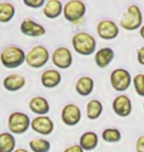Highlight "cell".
Listing matches in <instances>:
<instances>
[{"label":"cell","mask_w":144,"mask_h":152,"mask_svg":"<svg viewBox=\"0 0 144 152\" xmlns=\"http://www.w3.org/2000/svg\"><path fill=\"white\" fill-rule=\"evenodd\" d=\"M24 4L30 8H39L42 5L45 4V0H24Z\"/></svg>","instance_id":"cell-27"},{"label":"cell","mask_w":144,"mask_h":152,"mask_svg":"<svg viewBox=\"0 0 144 152\" xmlns=\"http://www.w3.org/2000/svg\"><path fill=\"white\" fill-rule=\"evenodd\" d=\"M97 33L103 39H114L118 36V27L111 20H102L97 25Z\"/></svg>","instance_id":"cell-10"},{"label":"cell","mask_w":144,"mask_h":152,"mask_svg":"<svg viewBox=\"0 0 144 152\" xmlns=\"http://www.w3.org/2000/svg\"><path fill=\"white\" fill-rule=\"evenodd\" d=\"M136 152H144V134L140 135L136 140L135 143Z\"/></svg>","instance_id":"cell-28"},{"label":"cell","mask_w":144,"mask_h":152,"mask_svg":"<svg viewBox=\"0 0 144 152\" xmlns=\"http://www.w3.org/2000/svg\"><path fill=\"white\" fill-rule=\"evenodd\" d=\"M61 120L66 126H73L79 124L81 120V110L75 104H67L61 112Z\"/></svg>","instance_id":"cell-11"},{"label":"cell","mask_w":144,"mask_h":152,"mask_svg":"<svg viewBox=\"0 0 144 152\" xmlns=\"http://www.w3.org/2000/svg\"><path fill=\"white\" fill-rule=\"evenodd\" d=\"M137 60L141 65H144V47L137 50Z\"/></svg>","instance_id":"cell-30"},{"label":"cell","mask_w":144,"mask_h":152,"mask_svg":"<svg viewBox=\"0 0 144 152\" xmlns=\"http://www.w3.org/2000/svg\"><path fill=\"white\" fill-rule=\"evenodd\" d=\"M16 147V140L9 132L0 133V152H13Z\"/></svg>","instance_id":"cell-22"},{"label":"cell","mask_w":144,"mask_h":152,"mask_svg":"<svg viewBox=\"0 0 144 152\" xmlns=\"http://www.w3.org/2000/svg\"><path fill=\"white\" fill-rule=\"evenodd\" d=\"M102 137L108 143H116L121 139V133L118 129H106L102 133Z\"/></svg>","instance_id":"cell-25"},{"label":"cell","mask_w":144,"mask_h":152,"mask_svg":"<svg viewBox=\"0 0 144 152\" xmlns=\"http://www.w3.org/2000/svg\"><path fill=\"white\" fill-rule=\"evenodd\" d=\"M110 80H111L112 87L115 91L124 92V91L127 90L128 87L130 86L132 79H131L130 73L126 69L116 68L112 72Z\"/></svg>","instance_id":"cell-7"},{"label":"cell","mask_w":144,"mask_h":152,"mask_svg":"<svg viewBox=\"0 0 144 152\" xmlns=\"http://www.w3.org/2000/svg\"><path fill=\"white\" fill-rule=\"evenodd\" d=\"M104 110L103 104L99 100L92 99L88 102L87 107H86V112H87V117L89 120H97L100 118V115H102Z\"/></svg>","instance_id":"cell-21"},{"label":"cell","mask_w":144,"mask_h":152,"mask_svg":"<svg viewBox=\"0 0 144 152\" xmlns=\"http://www.w3.org/2000/svg\"><path fill=\"white\" fill-rule=\"evenodd\" d=\"M63 152H84V150L82 149L79 144H74V145H71V146L67 147Z\"/></svg>","instance_id":"cell-29"},{"label":"cell","mask_w":144,"mask_h":152,"mask_svg":"<svg viewBox=\"0 0 144 152\" xmlns=\"http://www.w3.org/2000/svg\"><path fill=\"white\" fill-rule=\"evenodd\" d=\"M133 85L137 95H139L140 97H144V74L139 73L134 76Z\"/></svg>","instance_id":"cell-26"},{"label":"cell","mask_w":144,"mask_h":152,"mask_svg":"<svg viewBox=\"0 0 144 152\" xmlns=\"http://www.w3.org/2000/svg\"><path fill=\"white\" fill-rule=\"evenodd\" d=\"M26 79L23 75L14 73L6 76L5 79L3 80V86L7 91L10 92H15L18 91L25 86Z\"/></svg>","instance_id":"cell-14"},{"label":"cell","mask_w":144,"mask_h":152,"mask_svg":"<svg viewBox=\"0 0 144 152\" xmlns=\"http://www.w3.org/2000/svg\"><path fill=\"white\" fill-rule=\"evenodd\" d=\"M94 85V80L91 77H89V76H82L76 82L75 90L80 96L86 97L93 92Z\"/></svg>","instance_id":"cell-19"},{"label":"cell","mask_w":144,"mask_h":152,"mask_svg":"<svg viewBox=\"0 0 144 152\" xmlns=\"http://www.w3.org/2000/svg\"><path fill=\"white\" fill-rule=\"evenodd\" d=\"M15 7L9 2H0V23H7L13 19Z\"/></svg>","instance_id":"cell-23"},{"label":"cell","mask_w":144,"mask_h":152,"mask_svg":"<svg viewBox=\"0 0 144 152\" xmlns=\"http://www.w3.org/2000/svg\"><path fill=\"white\" fill-rule=\"evenodd\" d=\"M143 108H144V103H143Z\"/></svg>","instance_id":"cell-33"},{"label":"cell","mask_w":144,"mask_h":152,"mask_svg":"<svg viewBox=\"0 0 144 152\" xmlns=\"http://www.w3.org/2000/svg\"><path fill=\"white\" fill-rule=\"evenodd\" d=\"M13 152H29V151L24 149V148H18V149H15Z\"/></svg>","instance_id":"cell-32"},{"label":"cell","mask_w":144,"mask_h":152,"mask_svg":"<svg viewBox=\"0 0 144 152\" xmlns=\"http://www.w3.org/2000/svg\"><path fill=\"white\" fill-rule=\"evenodd\" d=\"M142 13L137 5H130L127 10L124 12L121 18L119 24L121 27L126 31H134V30L141 28L142 25Z\"/></svg>","instance_id":"cell-3"},{"label":"cell","mask_w":144,"mask_h":152,"mask_svg":"<svg viewBox=\"0 0 144 152\" xmlns=\"http://www.w3.org/2000/svg\"><path fill=\"white\" fill-rule=\"evenodd\" d=\"M139 33H140V36H141V38L144 39V25H143V26H141V28H140Z\"/></svg>","instance_id":"cell-31"},{"label":"cell","mask_w":144,"mask_h":152,"mask_svg":"<svg viewBox=\"0 0 144 152\" xmlns=\"http://www.w3.org/2000/svg\"><path fill=\"white\" fill-rule=\"evenodd\" d=\"M0 60L6 68H17L25 62L26 54L21 48L11 45L6 48L0 54Z\"/></svg>","instance_id":"cell-2"},{"label":"cell","mask_w":144,"mask_h":152,"mask_svg":"<svg viewBox=\"0 0 144 152\" xmlns=\"http://www.w3.org/2000/svg\"><path fill=\"white\" fill-rule=\"evenodd\" d=\"M31 126V120L28 115L21 112H14L9 115L8 129L13 134H22Z\"/></svg>","instance_id":"cell-6"},{"label":"cell","mask_w":144,"mask_h":152,"mask_svg":"<svg viewBox=\"0 0 144 152\" xmlns=\"http://www.w3.org/2000/svg\"><path fill=\"white\" fill-rule=\"evenodd\" d=\"M30 110L39 115H47L50 112V104L48 100L41 96H36L30 100L29 103Z\"/></svg>","instance_id":"cell-15"},{"label":"cell","mask_w":144,"mask_h":152,"mask_svg":"<svg viewBox=\"0 0 144 152\" xmlns=\"http://www.w3.org/2000/svg\"><path fill=\"white\" fill-rule=\"evenodd\" d=\"M115 57V53L111 48H103L96 53L95 62L100 68H105L113 61Z\"/></svg>","instance_id":"cell-16"},{"label":"cell","mask_w":144,"mask_h":152,"mask_svg":"<svg viewBox=\"0 0 144 152\" xmlns=\"http://www.w3.org/2000/svg\"><path fill=\"white\" fill-rule=\"evenodd\" d=\"M50 53L44 45H36L26 53V63L33 68H41L48 63Z\"/></svg>","instance_id":"cell-5"},{"label":"cell","mask_w":144,"mask_h":152,"mask_svg":"<svg viewBox=\"0 0 144 152\" xmlns=\"http://www.w3.org/2000/svg\"><path fill=\"white\" fill-rule=\"evenodd\" d=\"M61 81V74L57 70L54 69H50V70H45L44 73L42 74L41 82L42 86L48 89H53V88L56 87L59 85Z\"/></svg>","instance_id":"cell-17"},{"label":"cell","mask_w":144,"mask_h":152,"mask_svg":"<svg viewBox=\"0 0 144 152\" xmlns=\"http://www.w3.org/2000/svg\"><path fill=\"white\" fill-rule=\"evenodd\" d=\"M63 12V5L59 0H48L44 7V14L48 19H56Z\"/></svg>","instance_id":"cell-18"},{"label":"cell","mask_w":144,"mask_h":152,"mask_svg":"<svg viewBox=\"0 0 144 152\" xmlns=\"http://www.w3.org/2000/svg\"><path fill=\"white\" fill-rule=\"evenodd\" d=\"M64 18L72 24L81 22L86 13V5L80 0H69L63 7Z\"/></svg>","instance_id":"cell-4"},{"label":"cell","mask_w":144,"mask_h":152,"mask_svg":"<svg viewBox=\"0 0 144 152\" xmlns=\"http://www.w3.org/2000/svg\"><path fill=\"white\" fill-rule=\"evenodd\" d=\"M53 64L58 68L61 69H67L71 66L73 62L72 53L69 48L59 47L56 50H54L53 56H51Z\"/></svg>","instance_id":"cell-8"},{"label":"cell","mask_w":144,"mask_h":152,"mask_svg":"<svg viewBox=\"0 0 144 152\" xmlns=\"http://www.w3.org/2000/svg\"><path fill=\"white\" fill-rule=\"evenodd\" d=\"M31 127L34 132L42 135H48L53 132L54 124L48 115H38L31 121Z\"/></svg>","instance_id":"cell-9"},{"label":"cell","mask_w":144,"mask_h":152,"mask_svg":"<svg viewBox=\"0 0 144 152\" xmlns=\"http://www.w3.org/2000/svg\"><path fill=\"white\" fill-rule=\"evenodd\" d=\"M98 142H99V138L96 132H86L81 135L79 145L83 150L92 151L98 146Z\"/></svg>","instance_id":"cell-20"},{"label":"cell","mask_w":144,"mask_h":152,"mask_svg":"<svg viewBox=\"0 0 144 152\" xmlns=\"http://www.w3.org/2000/svg\"><path fill=\"white\" fill-rule=\"evenodd\" d=\"M72 45L74 50L81 56H90L96 50L97 42L92 35L80 32L73 36Z\"/></svg>","instance_id":"cell-1"},{"label":"cell","mask_w":144,"mask_h":152,"mask_svg":"<svg viewBox=\"0 0 144 152\" xmlns=\"http://www.w3.org/2000/svg\"><path fill=\"white\" fill-rule=\"evenodd\" d=\"M29 145L33 152H48L50 149V142L42 138L33 139L30 141Z\"/></svg>","instance_id":"cell-24"},{"label":"cell","mask_w":144,"mask_h":152,"mask_svg":"<svg viewBox=\"0 0 144 152\" xmlns=\"http://www.w3.org/2000/svg\"><path fill=\"white\" fill-rule=\"evenodd\" d=\"M113 110L119 117H127L132 111L130 99L125 95H119L113 102Z\"/></svg>","instance_id":"cell-13"},{"label":"cell","mask_w":144,"mask_h":152,"mask_svg":"<svg viewBox=\"0 0 144 152\" xmlns=\"http://www.w3.org/2000/svg\"><path fill=\"white\" fill-rule=\"evenodd\" d=\"M20 30L22 34L28 36V37H42L45 34V29L41 24L35 22L31 19H25L21 23Z\"/></svg>","instance_id":"cell-12"}]
</instances>
